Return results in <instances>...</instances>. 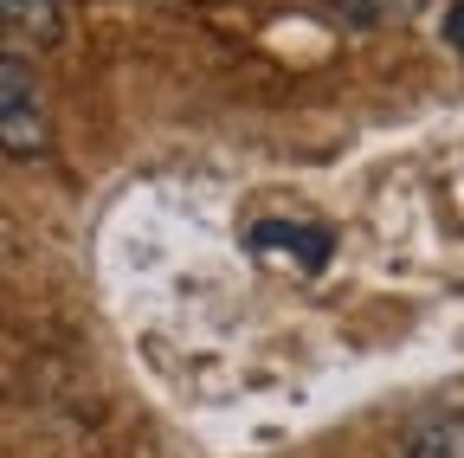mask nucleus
Masks as SVG:
<instances>
[{
  "label": "nucleus",
  "mask_w": 464,
  "mask_h": 458,
  "mask_svg": "<svg viewBox=\"0 0 464 458\" xmlns=\"http://www.w3.org/2000/svg\"><path fill=\"white\" fill-rule=\"evenodd\" d=\"M406 458H464V414L445 407V414H426L406 439Z\"/></svg>",
  "instance_id": "nucleus-2"
},
{
  "label": "nucleus",
  "mask_w": 464,
  "mask_h": 458,
  "mask_svg": "<svg viewBox=\"0 0 464 458\" xmlns=\"http://www.w3.org/2000/svg\"><path fill=\"white\" fill-rule=\"evenodd\" d=\"M0 14H7V33H20L33 45H52L65 33V7L58 0H0Z\"/></svg>",
  "instance_id": "nucleus-3"
},
{
  "label": "nucleus",
  "mask_w": 464,
  "mask_h": 458,
  "mask_svg": "<svg viewBox=\"0 0 464 458\" xmlns=\"http://www.w3.org/2000/svg\"><path fill=\"white\" fill-rule=\"evenodd\" d=\"M0 142H7L14 161H33V155H45V142H52L45 97H39V84H33V72H26L20 52L0 59Z\"/></svg>",
  "instance_id": "nucleus-1"
}]
</instances>
